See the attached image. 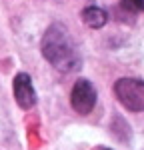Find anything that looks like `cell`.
<instances>
[{
	"label": "cell",
	"instance_id": "3",
	"mask_svg": "<svg viewBox=\"0 0 144 150\" xmlns=\"http://www.w3.org/2000/svg\"><path fill=\"white\" fill-rule=\"evenodd\" d=\"M70 104L78 114H90L96 106V88L92 86V82L86 78L74 82L70 92Z\"/></svg>",
	"mask_w": 144,
	"mask_h": 150
},
{
	"label": "cell",
	"instance_id": "6",
	"mask_svg": "<svg viewBox=\"0 0 144 150\" xmlns=\"http://www.w3.org/2000/svg\"><path fill=\"white\" fill-rule=\"evenodd\" d=\"M120 8L130 14L144 12V0H120Z\"/></svg>",
	"mask_w": 144,
	"mask_h": 150
},
{
	"label": "cell",
	"instance_id": "5",
	"mask_svg": "<svg viewBox=\"0 0 144 150\" xmlns=\"http://www.w3.org/2000/svg\"><path fill=\"white\" fill-rule=\"evenodd\" d=\"M82 22L88 26V28H102L104 24L108 22V12L100 6H88L82 10Z\"/></svg>",
	"mask_w": 144,
	"mask_h": 150
},
{
	"label": "cell",
	"instance_id": "2",
	"mask_svg": "<svg viewBox=\"0 0 144 150\" xmlns=\"http://www.w3.org/2000/svg\"><path fill=\"white\" fill-rule=\"evenodd\" d=\"M118 102L130 112H144V80L140 78H120L114 84Z\"/></svg>",
	"mask_w": 144,
	"mask_h": 150
},
{
	"label": "cell",
	"instance_id": "7",
	"mask_svg": "<svg viewBox=\"0 0 144 150\" xmlns=\"http://www.w3.org/2000/svg\"><path fill=\"white\" fill-rule=\"evenodd\" d=\"M102 150H108V148H102Z\"/></svg>",
	"mask_w": 144,
	"mask_h": 150
},
{
	"label": "cell",
	"instance_id": "1",
	"mask_svg": "<svg viewBox=\"0 0 144 150\" xmlns=\"http://www.w3.org/2000/svg\"><path fill=\"white\" fill-rule=\"evenodd\" d=\"M40 50H42V56L54 68L62 70V72H72V70L80 68V50L76 46L70 30L62 22L52 24L44 32Z\"/></svg>",
	"mask_w": 144,
	"mask_h": 150
},
{
	"label": "cell",
	"instance_id": "4",
	"mask_svg": "<svg viewBox=\"0 0 144 150\" xmlns=\"http://www.w3.org/2000/svg\"><path fill=\"white\" fill-rule=\"evenodd\" d=\"M12 90H14V98H16V104L22 108V110H30L36 104V90L32 86V80L26 72H20L14 76V82H12Z\"/></svg>",
	"mask_w": 144,
	"mask_h": 150
}]
</instances>
